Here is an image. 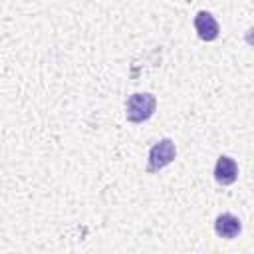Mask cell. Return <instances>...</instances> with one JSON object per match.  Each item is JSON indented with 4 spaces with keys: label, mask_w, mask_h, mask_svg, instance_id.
I'll return each instance as SVG.
<instances>
[{
    "label": "cell",
    "mask_w": 254,
    "mask_h": 254,
    "mask_svg": "<svg viewBox=\"0 0 254 254\" xmlns=\"http://www.w3.org/2000/svg\"><path fill=\"white\" fill-rule=\"evenodd\" d=\"M155 107H157V99L151 93H133L127 99V107H125L127 121H131V123L147 121L153 115Z\"/></svg>",
    "instance_id": "cell-1"
},
{
    "label": "cell",
    "mask_w": 254,
    "mask_h": 254,
    "mask_svg": "<svg viewBox=\"0 0 254 254\" xmlns=\"http://www.w3.org/2000/svg\"><path fill=\"white\" fill-rule=\"evenodd\" d=\"M177 155L175 143L171 139H161L159 143H155L149 151V165H147V173H157L163 167H167Z\"/></svg>",
    "instance_id": "cell-2"
},
{
    "label": "cell",
    "mask_w": 254,
    "mask_h": 254,
    "mask_svg": "<svg viewBox=\"0 0 254 254\" xmlns=\"http://www.w3.org/2000/svg\"><path fill=\"white\" fill-rule=\"evenodd\" d=\"M194 30H196L198 38L204 40V42L216 40V38H218V32H220L218 22L214 20V16H212L210 12H204V10H200V12L194 16Z\"/></svg>",
    "instance_id": "cell-3"
},
{
    "label": "cell",
    "mask_w": 254,
    "mask_h": 254,
    "mask_svg": "<svg viewBox=\"0 0 254 254\" xmlns=\"http://www.w3.org/2000/svg\"><path fill=\"white\" fill-rule=\"evenodd\" d=\"M238 177V165L234 159L226 157V155H220L218 161H216V167H214V181L222 187L226 185H232Z\"/></svg>",
    "instance_id": "cell-4"
},
{
    "label": "cell",
    "mask_w": 254,
    "mask_h": 254,
    "mask_svg": "<svg viewBox=\"0 0 254 254\" xmlns=\"http://www.w3.org/2000/svg\"><path fill=\"white\" fill-rule=\"evenodd\" d=\"M240 228H242L240 220L230 212H224V214L216 216V220H214V230L220 238H234L240 232Z\"/></svg>",
    "instance_id": "cell-5"
},
{
    "label": "cell",
    "mask_w": 254,
    "mask_h": 254,
    "mask_svg": "<svg viewBox=\"0 0 254 254\" xmlns=\"http://www.w3.org/2000/svg\"><path fill=\"white\" fill-rule=\"evenodd\" d=\"M246 42L254 46V28H252V30H248V34H246Z\"/></svg>",
    "instance_id": "cell-6"
}]
</instances>
